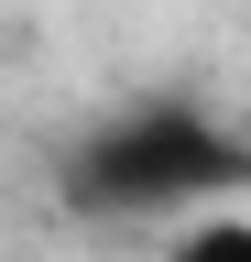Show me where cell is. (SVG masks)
<instances>
[{
	"label": "cell",
	"instance_id": "cell-2",
	"mask_svg": "<svg viewBox=\"0 0 251 262\" xmlns=\"http://www.w3.org/2000/svg\"><path fill=\"white\" fill-rule=\"evenodd\" d=\"M164 262H251V208H186Z\"/></svg>",
	"mask_w": 251,
	"mask_h": 262
},
{
	"label": "cell",
	"instance_id": "cell-1",
	"mask_svg": "<svg viewBox=\"0 0 251 262\" xmlns=\"http://www.w3.org/2000/svg\"><path fill=\"white\" fill-rule=\"evenodd\" d=\"M251 175V142L218 131L197 98H142V110L99 120L66 164V196L99 219H164V208H197V196H230Z\"/></svg>",
	"mask_w": 251,
	"mask_h": 262
}]
</instances>
